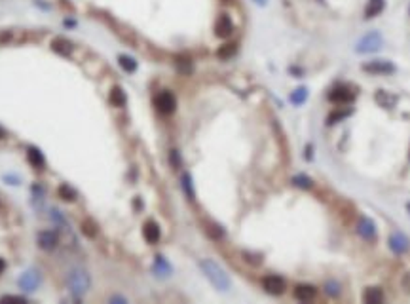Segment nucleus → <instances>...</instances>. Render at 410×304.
Returning a JSON list of instances; mask_svg holds the SVG:
<instances>
[{"label": "nucleus", "mask_w": 410, "mask_h": 304, "mask_svg": "<svg viewBox=\"0 0 410 304\" xmlns=\"http://www.w3.org/2000/svg\"><path fill=\"white\" fill-rule=\"evenodd\" d=\"M199 268L203 270V274L207 276V279L215 285V289L219 291H228L230 289V277L226 276V272L213 261H201L199 262Z\"/></svg>", "instance_id": "1"}, {"label": "nucleus", "mask_w": 410, "mask_h": 304, "mask_svg": "<svg viewBox=\"0 0 410 304\" xmlns=\"http://www.w3.org/2000/svg\"><path fill=\"white\" fill-rule=\"evenodd\" d=\"M382 36L376 32V30H372V32H368V34H365L359 42H357V48H355V52L357 54H372V52H378L380 48H382Z\"/></svg>", "instance_id": "2"}, {"label": "nucleus", "mask_w": 410, "mask_h": 304, "mask_svg": "<svg viewBox=\"0 0 410 304\" xmlns=\"http://www.w3.org/2000/svg\"><path fill=\"white\" fill-rule=\"evenodd\" d=\"M69 287L78 297L84 295L85 291H87V287H89V277H87V274H85L84 270H80V268L72 270L71 274H69Z\"/></svg>", "instance_id": "3"}, {"label": "nucleus", "mask_w": 410, "mask_h": 304, "mask_svg": "<svg viewBox=\"0 0 410 304\" xmlns=\"http://www.w3.org/2000/svg\"><path fill=\"white\" fill-rule=\"evenodd\" d=\"M363 71L370 74H393L395 73V65L391 61H385V59H376V61L365 63Z\"/></svg>", "instance_id": "4"}, {"label": "nucleus", "mask_w": 410, "mask_h": 304, "mask_svg": "<svg viewBox=\"0 0 410 304\" xmlns=\"http://www.w3.org/2000/svg\"><path fill=\"white\" fill-rule=\"evenodd\" d=\"M154 105L160 112L171 114V112L175 111V107H177V99H175V95H173L171 91H162V93L156 95Z\"/></svg>", "instance_id": "5"}, {"label": "nucleus", "mask_w": 410, "mask_h": 304, "mask_svg": "<svg viewBox=\"0 0 410 304\" xmlns=\"http://www.w3.org/2000/svg\"><path fill=\"white\" fill-rule=\"evenodd\" d=\"M389 247H391V251L395 255H403V253H407L410 249V242L403 232H393L389 236Z\"/></svg>", "instance_id": "6"}, {"label": "nucleus", "mask_w": 410, "mask_h": 304, "mask_svg": "<svg viewBox=\"0 0 410 304\" xmlns=\"http://www.w3.org/2000/svg\"><path fill=\"white\" fill-rule=\"evenodd\" d=\"M262 287L270 295H281L287 285H285V279L279 277V276H266L262 279Z\"/></svg>", "instance_id": "7"}, {"label": "nucleus", "mask_w": 410, "mask_h": 304, "mask_svg": "<svg viewBox=\"0 0 410 304\" xmlns=\"http://www.w3.org/2000/svg\"><path fill=\"white\" fill-rule=\"evenodd\" d=\"M357 232H359V236H361L363 240H367V242H374V240H376V234H378V232H376V224L367 217H363L359 221Z\"/></svg>", "instance_id": "8"}, {"label": "nucleus", "mask_w": 410, "mask_h": 304, "mask_svg": "<svg viewBox=\"0 0 410 304\" xmlns=\"http://www.w3.org/2000/svg\"><path fill=\"white\" fill-rule=\"evenodd\" d=\"M40 285V274L36 270H28L19 277V287L23 291H34Z\"/></svg>", "instance_id": "9"}, {"label": "nucleus", "mask_w": 410, "mask_h": 304, "mask_svg": "<svg viewBox=\"0 0 410 304\" xmlns=\"http://www.w3.org/2000/svg\"><path fill=\"white\" fill-rule=\"evenodd\" d=\"M232 32H234V23H232V19H230L228 15H220V17L217 19V23H215V34L220 36V38H226V36H230Z\"/></svg>", "instance_id": "10"}, {"label": "nucleus", "mask_w": 410, "mask_h": 304, "mask_svg": "<svg viewBox=\"0 0 410 304\" xmlns=\"http://www.w3.org/2000/svg\"><path fill=\"white\" fill-rule=\"evenodd\" d=\"M142 236H144V240H146L148 244H158V242H160V236H162L160 226L156 224L154 221L144 222V226H142Z\"/></svg>", "instance_id": "11"}, {"label": "nucleus", "mask_w": 410, "mask_h": 304, "mask_svg": "<svg viewBox=\"0 0 410 304\" xmlns=\"http://www.w3.org/2000/svg\"><path fill=\"white\" fill-rule=\"evenodd\" d=\"M55 244H57V234L54 230H42L38 234V246L42 247V249L50 251V249L55 247Z\"/></svg>", "instance_id": "12"}, {"label": "nucleus", "mask_w": 410, "mask_h": 304, "mask_svg": "<svg viewBox=\"0 0 410 304\" xmlns=\"http://www.w3.org/2000/svg\"><path fill=\"white\" fill-rule=\"evenodd\" d=\"M328 99L332 103H350L354 99V93L348 91L346 87H334V89L328 93Z\"/></svg>", "instance_id": "13"}, {"label": "nucleus", "mask_w": 410, "mask_h": 304, "mask_svg": "<svg viewBox=\"0 0 410 304\" xmlns=\"http://www.w3.org/2000/svg\"><path fill=\"white\" fill-rule=\"evenodd\" d=\"M385 8V0H368L367 8H365V17H376L378 14H382Z\"/></svg>", "instance_id": "14"}, {"label": "nucleus", "mask_w": 410, "mask_h": 304, "mask_svg": "<svg viewBox=\"0 0 410 304\" xmlns=\"http://www.w3.org/2000/svg\"><path fill=\"white\" fill-rule=\"evenodd\" d=\"M52 48H54V52L61 54V55H71L72 54V44L67 38H55L52 42Z\"/></svg>", "instance_id": "15"}, {"label": "nucleus", "mask_w": 410, "mask_h": 304, "mask_svg": "<svg viewBox=\"0 0 410 304\" xmlns=\"http://www.w3.org/2000/svg\"><path fill=\"white\" fill-rule=\"evenodd\" d=\"M363 301L368 304H378L383 301V293L382 289H378V287H370V289H367L365 293H363Z\"/></svg>", "instance_id": "16"}, {"label": "nucleus", "mask_w": 410, "mask_h": 304, "mask_svg": "<svg viewBox=\"0 0 410 304\" xmlns=\"http://www.w3.org/2000/svg\"><path fill=\"white\" fill-rule=\"evenodd\" d=\"M27 158H28V164L32 166V167H42L44 166V156H42V152L38 150V148H34V146H30L27 150Z\"/></svg>", "instance_id": "17"}, {"label": "nucleus", "mask_w": 410, "mask_h": 304, "mask_svg": "<svg viewBox=\"0 0 410 304\" xmlns=\"http://www.w3.org/2000/svg\"><path fill=\"white\" fill-rule=\"evenodd\" d=\"M295 297L298 301H311L315 297V289L311 285H298L295 289Z\"/></svg>", "instance_id": "18"}, {"label": "nucleus", "mask_w": 410, "mask_h": 304, "mask_svg": "<svg viewBox=\"0 0 410 304\" xmlns=\"http://www.w3.org/2000/svg\"><path fill=\"white\" fill-rule=\"evenodd\" d=\"M126 93H124V89H120V87H114L112 91H110V103H112L114 107H124L126 105Z\"/></svg>", "instance_id": "19"}, {"label": "nucleus", "mask_w": 410, "mask_h": 304, "mask_svg": "<svg viewBox=\"0 0 410 304\" xmlns=\"http://www.w3.org/2000/svg\"><path fill=\"white\" fill-rule=\"evenodd\" d=\"M236 52H238V46L236 44H224V46H220L217 50V55L220 59H230L232 55H236Z\"/></svg>", "instance_id": "20"}, {"label": "nucleus", "mask_w": 410, "mask_h": 304, "mask_svg": "<svg viewBox=\"0 0 410 304\" xmlns=\"http://www.w3.org/2000/svg\"><path fill=\"white\" fill-rule=\"evenodd\" d=\"M118 63H120V67H122L126 73H135V71H137L135 59L128 57V55H120V57H118Z\"/></svg>", "instance_id": "21"}, {"label": "nucleus", "mask_w": 410, "mask_h": 304, "mask_svg": "<svg viewBox=\"0 0 410 304\" xmlns=\"http://www.w3.org/2000/svg\"><path fill=\"white\" fill-rule=\"evenodd\" d=\"M57 194H59V198L65 200V202H72V200L76 198V192H74L72 187H69V185H61V187L57 189Z\"/></svg>", "instance_id": "22"}, {"label": "nucleus", "mask_w": 410, "mask_h": 304, "mask_svg": "<svg viewBox=\"0 0 410 304\" xmlns=\"http://www.w3.org/2000/svg\"><path fill=\"white\" fill-rule=\"evenodd\" d=\"M308 99V89L306 87H298L291 93V103L293 105H302V103Z\"/></svg>", "instance_id": "23"}, {"label": "nucleus", "mask_w": 410, "mask_h": 304, "mask_svg": "<svg viewBox=\"0 0 410 304\" xmlns=\"http://www.w3.org/2000/svg\"><path fill=\"white\" fill-rule=\"evenodd\" d=\"M293 183H295L297 187H300V189H310L311 187V179L310 177H306V175H297V177L293 179Z\"/></svg>", "instance_id": "24"}, {"label": "nucleus", "mask_w": 410, "mask_h": 304, "mask_svg": "<svg viewBox=\"0 0 410 304\" xmlns=\"http://www.w3.org/2000/svg\"><path fill=\"white\" fill-rule=\"evenodd\" d=\"M183 189L188 196V200H194V189H192V181H190V175H184L183 177Z\"/></svg>", "instance_id": "25"}, {"label": "nucleus", "mask_w": 410, "mask_h": 304, "mask_svg": "<svg viewBox=\"0 0 410 304\" xmlns=\"http://www.w3.org/2000/svg\"><path fill=\"white\" fill-rule=\"evenodd\" d=\"M82 230H84V234H87V236H95V234H97V228H95V224H93L91 221H84Z\"/></svg>", "instance_id": "26"}, {"label": "nucleus", "mask_w": 410, "mask_h": 304, "mask_svg": "<svg viewBox=\"0 0 410 304\" xmlns=\"http://www.w3.org/2000/svg\"><path fill=\"white\" fill-rule=\"evenodd\" d=\"M325 289H327V293H328L330 297H336V295L340 293V285H338V283H334V281H327Z\"/></svg>", "instance_id": "27"}, {"label": "nucleus", "mask_w": 410, "mask_h": 304, "mask_svg": "<svg viewBox=\"0 0 410 304\" xmlns=\"http://www.w3.org/2000/svg\"><path fill=\"white\" fill-rule=\"evenodd\" d=\"M207 232H209V234H211L213 238H217V240H219V238H222V236H224V232L220 230V226H217V224H211V226H207Z\"/></svg>", "instance_id": "28"}, {"label": "nucleus", "mask_w": 410, "mask_h": 304, "mask_svg": "<svg viewBox=\"0 0 410 304\" xmlns=\"http://www.w3.org/2000/svg\"><path fill=\"white\" fill-rule=\"evenodd\" d=\"M177 65H179V71H181V73H190V71H192V65H190L188 59H181Z\"/></svg>", "instance_id": "29"}, {"label": "nucleus", "mask_w": 410, "mask_h": 304, "mask_svg": "<svg viewBox=\"0 0 410 304\" xmlns=\"http://www.w3.org/2000/svg\"><path fill=\"white\" fill-rule=\"evenodd\" d=\"M350 114H352V111H344V112H338V114L334 112V114L328 118V122H330V124H334V120H340V118H346V116H350Z\"/></svg>", "instance_id": "30"}, {"label": "nucleus", "mask_w": 410, "mask_h": 304, "mask_svg": "<svg viewBox=\"0 0 410 304\" xmlns=\"http://www.w3.org/2000/svg\"><path fill=\"white\" fill-rule=\"evenodd\" d=\"M171 162H173V166H175V167H179V166H181V160H179L177 150H171Z\"/></svg>", "instance_id": "31"}, {"label": "nucleus", "mask_w": 410, "mask_h": 304, "mask_svg": "<svg viewBox=\"0 0 410 304\" xmlns=\"http://www.w3.org/2000/svg\"><path fill=\"white\" fill-rule=\"evenodd\" d=\"M6 270V262H4V259H0V274Z\"/></svg>", "instance_id": "32"}, {"label": "nucleus", "mask_w": 410, "mask_h": 304, "mask_svg": "<svg viewBox=\"0 0 410 304\" xmlns=\"http://www.w3.org/2000/svg\"><path fill=\"white\" fill-rule=\"evenodd\" d=\"M256 4H262V6H264V4H266V0H255Z\"/></svg>", "instance_id": "33"}, {"label": "nucleus", "mask_w": 410, "mask_h": 304, "mask_svg": "<svg viewBox=\"0 0 410 304\" xmlns=\"http://www.w3.org/2000/svg\"><path fill=\"white\" fill-rule=\"evenodd\" d=\"M2 137H4V130H2V128H0V139H2Z\"/></svg>", "instance_id": "34"}, {"label": "nucleus", "mask_w": 410, "mask_h": 304, "mask_svg": "<svg viewBox=\"0 0 410 304\" xmlns=\"http://www.w3.org/2000/svg\"><path fill=\"white\" fill-rule=\"evenodd\" d=\"M407 207H409V211H410V203H409V205H407Z\"/></svg>", "instance_id": "35"}]
</instances>
